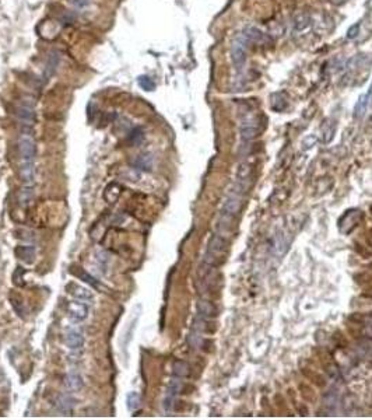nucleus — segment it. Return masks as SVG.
<instances>
[{
	"label": "nucleus",
	"mask_w": 372,
	"mask_h": 420,
	"mask_svg": "<svg viewBox=\"0 0 372 420\" xmlns=\"http://www.w3.org/2000/svg\"><path fill=\"white\" fill-rule=\"evenodd\" d=\"M228 248V241L227 238L218 235L217 233L214 234L210 238L209 244H207V249H206V255H204V262L209 266H218L224 261V255Z\"/></svg>",
	"instance_id": "nucleus-1"
},
{
	"label": "nucleus",
	"mask_w": 372,
	"mask_h": 420,
	"mask_svg": "<svg viewBox=\"0 0 372 420\" xmlns=\"http://www.w3.org/2000/svg\"><path fill=\"white\" fill-rule=\"evenodd\" d=\"M241 139L244 141H252L260 133V119L253 112H247L241 117L240 124Z\"/></svg>",
	"instance_id": "nucleus-2"
},
{
	"label": "nucleus",
	"mask_w": 372,
	"mask_h": 420,
	"mask_svg": "<svg viewBox=\"0 0 372 420\" xmlns=\"http://www.w3.org/2000/svg\"><path fill=\"white\" fill-rule=\"evenodd\" d=\"M230 55H231L234 68L238 70L242 69L244 65L247 63V59H248V41L245 39V37L242 34L237 35L233 39Z\"/></svg>",
	"instance_id": "nucleus-3"
},
{
	"label": "nucleus",
	"mask_w": 372,
	"mask_h": 420,
	"mask_svg": "<svg viewBox=\"0 0 372 420\" xmlns=\"http://www.w3.org/2000/svg\"><path fill=\"white\" fill-rule=\"evenodd\" d=\"M18 151L21 156V161H34L37 154L35 140L30 133H23L18 138Z\"/></svg>",
	"instance_id": "nucleus-4"
},
{
	"label": "nucleus",
	"mask_w": 372,
	"mask_h": 420,
	"mask_svg": "<svg viewBox=\"0 0 372 420\" xmlns=\"http://www.w3.org/2000/svg\"><path fill=\"white\" fill-rule=\"evenodd\" d=\"M242 35L245 37V39L250 42V44H256V45H270L273 42L271 37H269L267 34L259 28H256L253 25H247L242 31Z\"/></svg>",
	"instance_id": "nucleus-5"
},
{
	"label": "nucleus",
	"mask_w": 372,
	"mask_h": 420,
	"mask_svg": "<svg viewBox=\"0 0 372 420\" xmlns=\"http://www.w3.org/2000/svg\"><path fill=\"white\" fill-rule=\"evenodd\" d=\"M182 391V378L179 377H174L172 380L168 384V388H167V394H165V398H164V411L165 412H171L172 411V406H174V402H175V398L178 397V394Z\"/></svg>",
	"instance_id": "nucleus-6"
},
{
	"label": "nucleus",
	"mask_w": 372,
	"mask_h": 420,
	"mask_svg": "<svg viewBox=\"0 0 372 420\" xmlns=\"http://www.w3.org/2000/svg\"><path fill=\"white\" fill-rule=\"evenodd\" d=\"M66 291L70 296L77 298V300H84V301H91L94 298V293L88 287H84L78 284L76 281H70L66 284Z\"/></svg>",
	"instance_id": "nucleus-7"
},
{
	"label": "nucleus",
	"mask_w": 372,
	"mask_h": 420,
	"mask_svg": "<svg viewBox=\"0 0 372 420\" xmlns=\"http://www.w3.org/2000/svg\"><path fill=\"white\" fill-rule=\"evenodd\" d=\"M67 312L73 322H81L88 315V307L83 303H70L67 305Z\"/></svg>",
	"instance_id": "nucleus-8"
},
{
	"label": "nucleus",
	"mask_w": 372,
	"mask_h": 420,
	"mask_svg": "<svg viewBox=\"0 0 372 420\" xmlns=\"http://www.w3.org/2000/svg\"><path fill=\"white\" fill-rule=\"evenodd\" d=\"M70 273L71 275H74L76 278H78L80 280H83L84 283H87V284H90L91 287L94 288H100L101 287V283L98 281V280L95 279L94 276H91L88 272H85L83 268H80V266H76V265H73V266H70Z\"/></svg>",
	"instance_id": "nucleus-9"
},
{
	"label": "nucleus",
	"mask_w": 372,
	"mask_h": 420,
	"mask_svg": "<svg viewBox=\"0 0 372 420\" xmlns=\"http://www.w3.org/2000/svg\"><path fill=\"white\" fill-rule=\"evenodd\" d=\"M312 25V18L308 13H297L293 18V28L295 32H307Z\"/></svg>",
	"instance_id": "nucleus-10"
},
{
	"label": "nucleus",
	"mask_w": 372,
	"mask_h": 420,
	"mask_svg": "<svg viewBox=\"0 0 372 420\" xmlns=\"http://www.w3.org/2000/svg\"><path fill=\"white\" fill-rule=\"evenodd\" d=\"M64 343L71 350L81 349L83 345H84V336L80 334L78 331H69L66 334V338H64Z\"/></svg>",
	"instance_id": "nucleus-11"
},
{
	"label": "nucleus",
	"mask_w": 372,
	"mask_h": 420,
	"mask_svg": "<svg viewBox=\"0 0 372 420\" xmlns=\"http://www.w3.org/2000/svg\"><path fill=\"white\" fill-rule=\"evenodd\" d=\"M20 177L23 179L25 185H32L34 178H35V168H34V161H21L20 165Z\"/></svg>",
	"instance_id": "nucleus-12"
},
{
	"label": "nucleus",
	"mask_w": 372,
	"mask_h": 420,
	"mask_svg": "<svg viewBox=\"0 0 372 420\" xmlns=\"http://www.w3.org/2000/svg\"><path fill=\"white\" fill-rule=\"evenodd\" d=\"M133 167L140 171H151L153 168V156L150 153H141L133 160Z\"/></svg>",
	"instance_id": "nucleus-13"
},
{
	"label": "nucleus",
	"mask_w": 372,
	"mask_h": 420,
	"mask_svg": "<svg viewBox=\"0 0 372 420\" xmlns=\"http://www.w3.org/2000/svg\"><path fill=\"white\" fill-rule=\"evenodd\" d=\"M122 194V187L118 182H111L104 191V201L107 203H115Z\"/></svg>",
	"instance_id": "nucleus-14"
},
{
	"label": "nucleus",
	"mask_w": 372,
	"mask_h": 420,
	"mask_svg": "<svg viewBox=\"0 0 372 420\" xmlns=\"http://www.w3.org/2000/svg\"><path fill=\"white\" fill-rule=\"evenodd\" d=\"M16 255L25 264H32L37 257V251H35V247L32 245H24V247H17Z\"/></svg>",
	"instance_id": "nucleus-15"
},
{
	"label": "nucleus",
	"mask_w": 372,
	"mask_h": 420,
	"mask_svg": "<svg viewBox=\"0 0 372 420\" xmlns=\"http://www.w3.org/2000/svg\"><path fill=\"white\" fill-rule=\"evenodd\" d=\"M197 314L202 315L204 318H214L217 315V310L214 307V304L210 303L209 300H199L197 303Z\"/></svg>",
	"instance_id": "nucleus-16"
},
{
	"label": "nucleus",
	"mask_w": 372,
	"mask_h": 420,
	"mask_svg": "<svg viewBox=\"0 0 372 420\" xmlns=\"http://www.w3.org/2000/svg\"><path fill=\"white\" fill-rule=\"evenodd\" d=\"M56 408L61 413H71L74 408V399L69 394H62L56 401Z\"/></svg>",
	"instance_id": "nucleus-17"
},
{
	"label": "nucleus",
	"mask_w": 372,
	"mask_h": 420,
	"mask_svg": "<svg viewBox=\"0 0 372 420\" xmlns=\"http://www.w3.org/2000/svg\"><path fill=\"white\" fill-rule=\"evenodd\" d=\"M64 382H66V385H67V388H69V391H71V392H78L80 389L83 388V385H84V382H83V378H81V375L78 373H69L67 375H66V380H64Z\"/></svg>",
	"instance_id": "nucleus-18"
},
{
	"label": "nucleus",
	"mask_w": 372,
	"mask_h": 420,
	"mask_svg": "<svg viewBox=\"0 0 372 420\" xmlns=\"http://www.w3.org/2000/svg\"><path fill=\"white\" fill-rule=\"evenodd\" d=\"M190 373V367L186 361L182 360H177L172 364V375L174 377H179V378H186Z\"/></svg>",
	"instance_id": "nucleus-19"
},
{
	"label": "nucleus",
	"mask_w": 372,
	"mask_h": 420,
	"mask_svg": "<svg viewBox=\"0 0 372 420\" xmlns=\"http://www.w3.org/2000/svg\"><path fill=\"white\" fill-rule=\"evenodd\" d=\"M368 105H370L368 95H367V94H365V95H361V97L358 98V101H357L356 107H354V117H356L357 119L364 118L365 112H367V109H368Z\"/></svg>",
	"instance_id": "nucleus-20"
},
{
	"label": "nucleus",
	"mask_w": 372,
	"mask_h": 420,
	"mask_svg": "<svg viewBox=\"0 0 372 420\" xmlns=\"http://www.w3.org/2000/svg\"><path fill=\"white\" fill-rule=\"evenodd\" d=\"M32 198H34V191H32L31 185H25L23 189H20L18 203H20L21 208H27L32 202Z\"/></svg>",
	"instance_id": "nucleus-21"
},
{
	"label": "nucleus",
	"mask_w": 372,
	"mask_h": 420,
	"mask_svg": "<svg viewBox=\"0 0 372 420\" xmlns=\"http://www.w3.org/2000/svg\"><path fill=\"white\" fill-rule=\"evenodd\" d=\"M126 405H127V409L130 412H136L137 409L140 408V395L137 392H129L127 397H126Z\"/></svg>",
	"instance_id": "nucleus-22"
},
{
	"label": "nucleus",
	"mask_w": 372,
	"mask_h": 420,
	"mask_svg": "<svg viewBox=\"0 0 372 420\" xmlns=\"http://www.w3.org/2000/svg\"><path fill=\"white\" fill-rule=\"evenodd\" d=\"M25 273H27V271L24 268H21V266H18L16 269V272L13 273V283L16 284L17 287H23L24 284H25V280H24V275Z\"/></svg>",
	"instance_id": "nucleus-23"
},
{
	"label": "nucleus",
	"mask_w": 372,
	"mask_h": 420,
	"mask_svg": "<svg viewBox=\"0 0 372 420\" xmlns=\"http://www.w3.org/2000/svg\"><path fill=\"white\" fill-rule=\"evenodd\" d=\"M137 81H139V86L144 91H154L155 90V83L153 81V78H150L148 76H140Z\"/></svg>",
	"instance_id": "nucleus-24"
},
{
	"label": "nucleus",
	"mask_w": 372,
	"mask_h": 420,
	"mask_svg": "<svg viewBox=\"0 0 372 420\" xmlns=\"http://www.w3.org/2000/svg\"><path fill=\"white\" fill-rule=\"evenodd\" d=\"M143 138H144L143 131H141L140 128H136V129H133L132 133L129 135V143H130V144H139L140 141L143 140Z\"/></svg>",
	"instance_id": "nucleus-25"
},
{
	"label": "nucleus",
	"mask_w": 372,
	"mask_h": 420,
	"mask_svg": "<svg viewBox=\"0 0 372 420\" xmlns=\"http://www.w3.org/2000/svg\"><path fill=\"white\" fill-rule=\"evenodd\" d=\"M358 34H360V24L357 23L354 24V25H351L349 28V31H347V38L356 39L357 37H358Z\"/></svg>",
	"instance_id": "nucleus-26"
},
{
	"label": "nucleus",
	"mask_w": 372,
	"mask_h": 420,
	"mask_svg": "<svg viewBox=\"0 0 372 420\" xmlns=\"http://www.w3.org/2000/svg\"><path fill=\"white\" fill-rule=\"evenodd\" d=\"M74 6H77V7H84V6H87L88 4V1L87 0H70Z\"/></svg>",
	"instance_id": "nucleus-27"
},
{
	"label": "nucleus",
	"mask_w": 372,
	"mask_h": 420,
	"mask_svg": "<svg viewBox=\"0 0 372 420\" xmlns=\"http://www.w3.org/2000/svg\"><path fill=\"white\" fill-rule=\"evenodd\" d=\"M349 0H330V3L332 4H334V6H343V4H346Z\"/></svg>",
	"instance_id": "nucleus-28"
},
{
	"label": "nucleus",
	"mask_w": 372,
	"mask_h": 420,
	"mask_svg": "<svg viewBox=\"0 0 372 420\" xmlns=\"http://www.w3.org/2000/svg\"><path fill=\"white\" fill-rule=\"evenodd\" d=\"M367 95H368V100H370V102L372 101V83H371V86H370V90H368V94H367Z\"/></svg>",
	"instance_id": "nucleus-29"
},
{
	"label": "nucleus",
	"mask_w": 372,
	"mask_h": 420,
	"mask_svg": "<svg viewBox=\"0 0 372 420\" xmlns=\"http://www.w3.org/2000/svg\"><path fill=\"white\" fill-rule=\"evenodd\" d=\"M370 3H371V4H372V0H370Z\"/></svg>",
	"instance_id": "nucleus-30"
}]
</instances>
